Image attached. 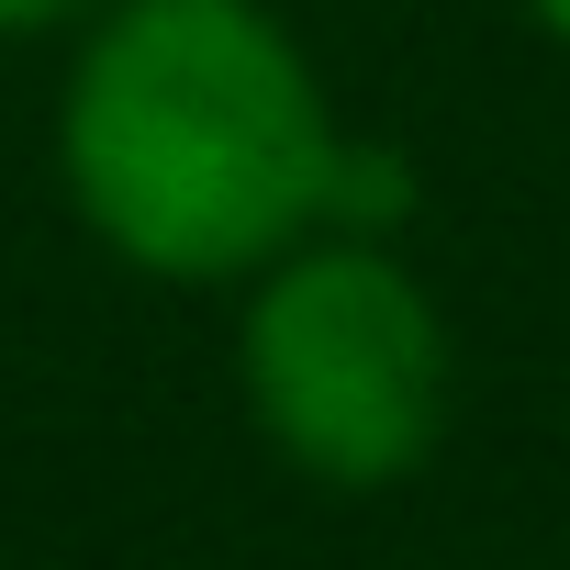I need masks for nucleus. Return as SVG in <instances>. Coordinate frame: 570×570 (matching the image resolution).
I'll list each match as a JSON object with an SVG mask.
<instances>
[{
  "instance_id": "1",
  "label": "nucleus",
  "mask_w": 570,
  "mask_h": 570,
  "mask_svg": "<svg viewBox=\"0 0 570 570\" xmlns=\"http://www.w3.org/2000/svg\"><path fill=\"white\" fill-rule=\"evenodd\" d=\"M347 124L268 0H112L68 35L57 190L101 257L168 292H246L336 235Z\"/></svg>"
},
{
  "instance_id": "2",
  "label": "nucleus",
  "mask_w": 570,
  "mask_h": 570,
  "mask_svg": "<svg viewBox=\"0 0 570 570\" xmlns=\"http://www.w3.org/2000/svg\"><path fill=\"white\" fill-rule=\"evenodd\" d=\"M235 403L314 492H403L459 425V336L392 235H314L235 292Z\"/></svg>"
},
{
  "instance_id": "3",
  "label": "nucleus",
  "mask_w": 570,
  "mask_h": 570,
  "mask_svg": "<svg viewBox=\"0 0 570 570\" xmlns=\"http://www.w3.org/2000/svg\"><path fill=\"white\" fill-rule=\"evenodd\" d=\"M112 0H0V35H90Z\"/></svg>"
},
{
  "instance_id": "4",
  "label": "nucleus",
  "mask_w": 570,
  "mask_h": 570,
  "mask_svg": "<svg viewBox=\"0 0 570 570\" xmlns=\"http://www.w3.org/2000/svg\"><path fill=\"white\" fill-rule=\"evenodd\" d=\"M525 23H537V35H548V46L570 57V0H525Z\"/></svg>"
}]
</instances>
